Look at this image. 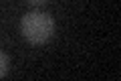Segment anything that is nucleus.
Listing matches in <instances>:
<instances>
[{"instance_id": "obj_2", "label": "nucleus", "mask_w": 121, "mask_h": 81, "mask_svg": "<svg viewBox=\"0 0 121 81\" xmlns=\"http://www.w3.org/2000/svg\"><path fill=\"white\" fill-rule=\"evenodd\" d=\"M8 65H10V61H8V57H6V53L0 51V79L6 77V73H8Z\"/></svg>"}, {"instance_id": "obj_1", "label": "nucleus", "mask_w": 121, "mask_h": 81, "mask_svg": "<svg viewBox=\"0 0 121 81\" xmlns=\"http://www.w3.org/2000/svg\"><path fill=\"white\" fill-rule=\"evenodd\" d=\"M20 33L30 45H44L55 34V20L48 12L30 10L20 20Z\"/></svg>"}, {"instance_id": "obj_3", "label": "nucleus", "mask_w": 121, "mask_h": 81, "mask_svg": "<svg viewBox=\"0 0 121 81\" xmlns=\"http://www.w3.org/2000/svg\"><path fill=\"white\" fill-rule=\"evenodd\" d=\"M30 4H35V6H39V4H44V2H47V0H28Z\"/></svg>"}]
</instances>
